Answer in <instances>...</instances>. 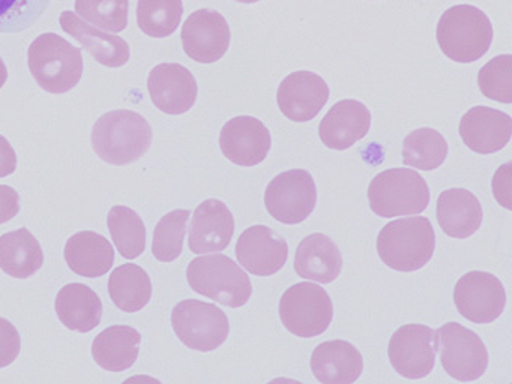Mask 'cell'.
Segmentation results:
<instances>
[{"label":"cell","mask_w":512,"mask_h":384,"mask_svg":"<svg viewBox=\"0 0 512 384\" xmlns=\"http://www.w3.org/2000/svg\"><path fill=\"white\" fill-rule=\"evenodd\" d=\"M151 144V125L136 111H110L101 116L92 129V147L109 164L127 165L139 161Z\"/></svg>","instance_id":"obj_1"},{"label":"cell","mask_w":512,"mask_h":384,"mask_svg":"<svg viewBox=\"0 0 512 384\" xmlns=\"http://www.w3.org/2000/svg\"><path fill=\"white\" fill-rule=\"evenodd\" d=\"M380 260L397 272H416L433 258L436 233L424 216L389 222L377 236Z\"/></svg>","instance_id":"obj_2"},{"label":"cell","mask_w":512,"mask_h":384,"mask_svg":"<svg viewBox=\"0 0 512 384\" xmlns=\"http://www.w3.org/2000/svg\"><path fill=\"white\" fill-rule=\"evenodd\" d=\"M494 30L485 12L472 5L446 9L437 23L436 38L446 57L458 63L476 62L490 50Z\"/></svg>","instance_id":"obj_3"},{"label":"cell","mask_w":512,"mask_h":384,"mask_svg":"<svg viewBox=\"0 0 512 384\" xmlns=\"http://www.w3.org/2000/svg\"><path fill=\"white\" fill-rule=\"evenodd\" d=\"M28 63L41 89L55 95L70 92L82 80V51L56 33H43L32 42Z\"/></svg>","instance_id":"obj_4"},{"label":"cell","mask_w":512,"mask_h":384,"mask_svg":"<svg viewBox=\"0 0 512 384\" xmlns=\"http://www.w3.org/2000/svg\"><path fill=\"white\" fill-rule=\"evenodd\" d=\"M187 279L196 293L229 308H241L253 294L250 276L224 254L194 258L188 264Z\"/></svg>","instance_id":"obj_5"},{"label":"cell","mask_w":512,"mask_h":384,"mask_svg":"<svg viewBox=\"0 0 512 384\" xmlns=\"http://www.w3.org/2000/svg\"><path fill=\"white\" fill-rule=\"evenodd\" d=\"M367 194L371 210L380 218L416 215L430 203L427 182L412 168L382 171L371 180Z\"/></svg>","instance_id":"obj_6"},{"label":"cell","mask_w":512,"mask_h":384,"mask_svg":"<svg viewBox=\"0 0 512 384\" xmlns=\"http://www.w3.org/2000/svg\"><path fill=\"white\" fill-rule=\"evenodd\" d=\"M278 312L290 333L314 338L328 329L334 318V305L325 288L313 282H299L284 291Z\"/></svg>","instance_id":"obj_7"},{"label":"cell","mask_w":512,"mask_h":384,"mask_svg":"<svg viewBox=\"0 0 512 384\" xmlns=\"http://www.w3.org/2000/svg\"><path fill=\"white\" fill-rule=\"evenodd\" d=\"M172 326L182 344L203 353L221 347L230 332L226 312L196 299L182 300L173 308Z\"/></svg>","instance_id":"obj_8"},{"label":"cell","mask_w":512,"mask_h":384,"mask_svg":"<svg viewBox=\"0 0 512 384\" xmlns=\"http://www.w3.org/2000/svg\"><path fill=\"white\" fill-rule=\"evenodd\" d=\"M437 332V350L445 372L458 381H475L488 368V351L473 330L449 321Z\"/></svg>","instance_id":"obj_9"},{"label":"cell","mask_w":512,"mask_h":384,"mask_svg":"<svg viewBox=\"0 0 512 384\" xmlns=\"http://www.w3.org/2000/svg\"><path fill=\"white\" fill-rule=\"evenodd\" d=\"M317 189L307 170L284 171L269 182L265 206L269 215L287 225L301 224L313 213Z\"/></svg>","instance_id":"obj_10"},{"label":"cell","mask_w":512,"mask_h":384,"mask_svg":"<svg viewBox=\"0 0 512 384\" xmlns=\"http://www.w3.org/2000/svg\"><path fill=\"white\" fill-rule=\"evenodd\" d=\"M437 332L424 324H406L391 336L389 362L401 377L421 380L436 365Z\"/></svg>","instance_id":"obj_11"},{"label":"cell","mask_w":512,"mask_h":384,"mask_svg":"<svg viewBox=\"0 0 512 384\" xmlns=\"http://www.w3.org/2000/svg\"><path fill=\"white\" fill-rule=\"evenodd\" d=\"M454 302L466 320L476 324L493 323L505 311V287L493 273L473 270L458 279Z\"/></svg>","instance_id":"obj_12"},{"label":"cell","mask_w":512,"mask_h":384,"mask_svg":"<svg viewBox=\"0 0 512 384\" xmlns=\"http://www.w3.org/2000/svg\"><path fill=\"white\" fill-rule=\"evenodd\" d=\"M182 47L199 63H214L229 50L230 27L220 12L199 9L182 26Z\"/></svg>","instance_id":"obj_13"},{"label":"cell","mask_w":512,"mask_h":384,"mask_svg":"<svg viewBox=\"0 0 512 384\" xmlns=\"http://www.w3.org/2000/svg\"><path fill=\"white\" fill-rule=\"evenodd\" d=\"M271 144V132L262 120L253 116L233 117L221 129V152L241 167H253L265 161Z\"/></svg>","instance_id":"obj_14"},{"label":"cell","mask_w":512,"mask_h":384,"mask_svg":"<svg viewBox=\"0 0 512 384\" xmlns=\"http://www.w3.org/2000/svg\"><path fill=\"white\" fill-rule=\"evenodd\" d=\"M235 252L239 263L248 272L256 276H271L286 264L289 245L272 228L253 225L239 236Z\"/></svg>","instance_id":"obj_15"},{"label":"cell","mask_w":512,"mask_h":384,"mask_svg":"<svg viewBox=\"0 0 512 384\" xmlns=\"http://www.w3.org/2000/svg\"><path fill=\"white\" fill-rule=\"evenodd\" d=\"M328 99V84L314 72H292L278 86V107L293 122H310L322 111Z\"/></svg>","instance_id":"obj_16"},{"label":"cell","mask_w":512,"mask_h":384,"mask_svg":"<svg viewBox=\"0 0 512 384\" xmlns=\"http://www.w3.org/2000/svg\"><path fill=\"white\" fill-rule=\"evenodd\" d=\"M152 102L163 113L179 116L196 104L197 81L193 72L179 63H161L149 72Z\"/></svg>","instance_id":"obj_17"},{"label":"cell","mask_w":512,"mask_h":384,"mask_svg":"<svg viewBox=\"0 0 512 384\" xmlns=\"http://www.w3.org/2000/svg\"><path fill=\"white\" fill-rule=\"evenodd\" d=\"M235 233V219L223 201L209 198L197 206L190 225L188 246L194 254L220 252Z\"/></svg>","instance_id":"obj_18"},{"label":"cell","mask_w":512,"mask_h":384,"mask_svg":"<svg viewBox=\"0 0 512 384\" xmlns=\"http://www.w3.org/2000/svg\"><path fill=\"white\" fill-rule=\"evenodd\" d=\"M512 119L490 107L470 108L460 120V137L467 147L481 155L499 152L511 140Z\"/></svg>","instance_id":"obj_19"},{"label":"cell","mask_w":512,"mask_h":384,"mask_svg":"<svg viewBox=\"0 0 512 384\" xmlns=\"http://www.w3.org/2000/svg\"><path fill=\"white\" fill-rule=\"evenodd\" d=\"M371 113L356 99H343L332 105L319 125V137L328 149L346 150L370 131Z\"/></svg>","instance_id":"obj_20"},{"label":"cell","mask_w":512,"mask_h":384,"mask_svg":"<svg viewBox=\"0 0 512 384\" xmlns=\"http://www.w3.org/2000/svg\"><path fill=\"white\" fill-rule=\"evenodd\" d=\"M59 23L64 32L77 39L101 65L107 68H121L130 60V45L124 38L101 32L97 27L83 21L76 12H62Z\"/></svg>","instance_id":"obj_21"},{"label":"cell","mask_w":512,"mask_h":384,"mask_svg":"<svg viewBox=\"0 0 512 384\" xmlns=\"http://www.w3.org/2000/svg\"><path fill=\"white\" fill-rule=\"evenodd\" d=\"M311 371L325 384L355 383L364 371L361 351L347 341H326L311 354Z\"/></svg>","instance_id":"obj_22"},{"label":"cell","mask_w":512,"mask_h":384,"mask_svg":"<svg viewBox=\"0 0 512 384\" xmlns=\"http://www.w3.org/2000/svg\"><path fill=\"white\" fill-rule=\"evenodd\" d=\"M437 222L443 233L454 239H467L481 228L482 207L478 198L463 188L443 191L437 198Z\"/></svg>","instance_id":"obj_23"},{"label":"cell","mask_w":512,"mask_h":384,"mask_svg":"<svg viewBox=\"0 0 512 384\" xmlns=\"http://www.w3.org/2000/svg\"><path fill=\"white\" fill-rule=\"evenodd\" d=\"M343 269V257L334 240L322 233L310 234L299 243L295 270L301 278L320 284L334 282Z\"/></svg>","instance_id":"obj_24"},{"label":"cell","mask_w":512,"mask_h":384,"mask_svg":"<svg viewBox=\"0 0 512 384\" xmlns=\"http://www.w3.org/2000/svg\"><path fill=\"white\" fill-rule=\"evenodd\" d=\"M64 255L68 267L83 278H100L115 263L112 243L95 231H80L71 236Z\"/></svg>","instance_id":"obj_25"},{"label":"cell","mask_w":512,"mask_h":384,"mask_svg":"<svg viewBox=\"0 0 512 384\" xmlns=\"http://www.w3.org/2000/svg\"><path fill=\"white\" fill-rule=\"evenodd\" d=\"M59 320L74 332H92L103 317V303L91 287L79 282L59 290L55 302Z\"/></svg>","instance_id":"obj_26"},{"label":"cell","mask_w":512,"mask_h":384,"mask_svg":"<svg viewBox=\"0 0 512 384\" xmlns=\"http://www.w3.org/2000/svg\"><path fill=\"white\" fill-rule=\"evenodd\" d=\"M140 342L142 335L134 327H107L92 342V357L106 371H127L139 357Z\"/></svg>","instance_id":"obj_27"},{"label":"cell","mask_w":512,"mask_h":384,"mask_svg":"<svg viewBox=\"0 0 512 384\" xmlns=\"http://www.w3.org/2000/svg\"><path fill=\"white\" fill-rule=\"evenodd\" d=\"M44 252L28 228L0 236V269L13 278L26 279L43 267Z\"/></svg>","instance_id":"obj_28"},{"label":"cell","mask_w":512,"mask_h":384,"mask_svg":"<svg viewBox=\"0 0 512 384\" xmlns=\"http://www.w3.org/2000/svg\"><path fill=\"white\" fill-rule=\"evenodd\" d=\"M109 293L113 303L124 312H139L152 297V282L148 272L137 264H122L109 278Z\"/></svg>","instance_id":"obj_29"},{"label":"cell","mask_w":512,"mask_h":384,"mask_svg":"<svg viewBox=\"0 0 512 384\" xmlns=\"http://www.w3.org/2000/svg\"><path fill=\"white\" fill-rule=\"evenodd\" d=\"M401 155L404 165L424 171L436 170L448 156V143L436 129H416L404 138Z\"/></svg>","instance_id":"obj_30"},{"label":"cell","mask_w":512,"mask_h":384,"mask_svg":"<svg viewBox=\"0 0 512 384\" xmlns=\"http://www.w3.org/2000/svg\"><path fill=\"white\" fill-rule=\"evenodd\" d=\"M107 225L122 257L134 260L145 252L146 227L139 213L127 206L112 207Z\"/></svg>","instance_id":"obj_31"},{"label":"cell","mask_w":512,"mask_h":384,"mask_svg":"<svg viewBox=\"0 0 512 384\" xmlns=\"http://www.w3.org/2000/svg\"><path fill=\"white\" fill-rule=\"evenodd\" d=\"M182 14V0H139L137 3V23L151 38H167L175 33Z\"/></svg>","instance_id":"obj_32"},{"label":"cell","mask_w":512,"mask_h":384,"mask_svg":"<svg viewBox=\"0 0 512 384\" xmlns=\"http://www.w3.org/2000/svg\"><path fill=\"white\" fill-rule=\"evenodd\" d=\"M190 210L176 209L158 222L152 240V254L158 261L172 263L181 257Z\"/></svg>","instance_id":"obj_33"},{"label":"cell","mask_w":512,"mask_h":384,"mask_svg":"<svg viewBox=\"0 0 512 384\" xmlns=\"http://www.w3.org/2000/svg\"><path fill=\"white\" fill-rule=\"evenodd\" d=\"M128 0H76V14L98 29L118 33L127 29Z\"/></svg>","instance_id":"obj_34"},{"label":"cell","mask_w":512,"mask_h":384,"mask_svg":"<svg viewBox=\"0 0 512 384\" xmlns=\"http://www.w3.org/2000/svg\"><path fill=\"white\" fill-rule=\"evenodd\" d=\"M481 92L493 101L502 104L512 102V56L500 54L482 66L478 74Z\"/></svg>","instance_id":"obj_35"},{"label":"cell","mask_w":512,"mask_h":384,"mask_svg":"<svg viewBox=\"0 0 512 384\" xmlns=\"http://www.w3.org/2000/svg\"><path fill=\"white\" fill-rule=\"evenodd\" d=\"M50 0H0V33H17L34 26Z\"/></svg>","instance_id":"obj_36"},{"label":"cell","mask_w":512,"mask_h":384,"mask_svg":"<svg viewBox=\"0 0 512 384\" xmlns=\"http://www.w3.org/2000/svg\"><path fill=\"white\" fill-rule=\"evenodd\" d=\"M22 338L7 318L0 317V368H7L19 357Z\"/></svg>","instance_id":"obj_37"},{"label":"cell","mask_w":512,"mask_h":384,"mask_svg":"<svg viewBox=\"0 0 512 384\" xmlns=\"http://www.w3.org/2000/svg\"><path fill=\"white\" fill-rule=\"evenodd\" d=\"M493 192L496 200L499 201L500 206L506 207L511 210V164L502 165L494 174L493 179Z\"/></svg>","instance_id":"obj_38"},{"label":"cell","mask_w":512,"mask_h":384,"mask_svg":"<svg viewBox=\"0 0 512 384\" xmlns=\"http://www.w3.org/2000/svg\"><path fill=\"white\" fill-rule=\"evenodd\" d=\"M19 212V192L11 186L0 185V224L11 221Z\"/></svg>","instance_id":"obj_39"},{"label":"cell","mask_w":512,"mask_h":384,"mask_svg":"<svg viewBox=\"0 0 512 384\" xmlns=\"http://www.w3.org/2000/svg\"><path fill=\"white\" fill-rule=\"evenodd\" d=\"M17 168V155L10 141L0 135V177L13 174Z\"/></svg>","instance_id":"obj_40"},{"label":"cell","mask_w":512,"mask_h":384,"mask_svg":"<svg viewBox=\"0 0 512 384\" xmlns=\"http://www.w3.org/2000/svg\"><path fill=\"white\" fill-rule=\"evenodd\" d=\"M8 80V69L7 65H5L4 60L0 57V89L5 86Z\"/></svg>","instance_id":"obj_41"},{"label":"cell","mask_w":512,"mask_h":384,"mask_svg":"<svg viewBox=\"0 0 512 384\" xmlns=\"http://www.w3.org/2000/svg\"><path fill=\"white\" fill-rule=\"evenodd\" d=\"M236 2H239V3H256V2H260V0H236Z\"/></svg>","instance_id":"obj_42"}]
</instances>
